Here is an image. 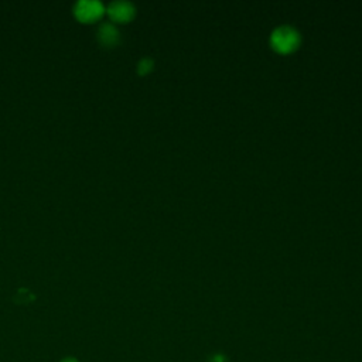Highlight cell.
I'll list each match as a JSON object with an SVG mask.
<instances>
[{
  "instance_id": "obj_1",
  "label": "cell",
  "mask_w": 362,
  "mask_h": 362,
  "mask_svg": "<svg viewBox=\"0 0 362 362\" xmlns=\"http://www.w3.org/2000/svg\"><path fill=\"white\" fill-rule=\"evenodd\" d=\"M300 33L291 25H279L270 34V45L280 54L293 52L300 45Z\"/></svg>"
},
{
  "instance_id": "obj_2",
  "label": "cell",
  "mask_w": 362,
  "mask_h": 362,
  "mask_svg": "<svg viewBox=\"0 0 362 362\" xmlns=\"http://www.w3.org/2000/svg\"><path fill=\"white\" fill-rule=\"evenodd\" d=\"M105 6L99 0H78L74 6L75 16L82 21H92L102 16Z\"/></svg>"
},
{
  "instance_id": "obj_3",
  "label": "cell",
  "mask_w": 362,
  "mask_h": 362,
  "mask_svg": "<svg viewBox=\"0 0 362 362\" xmlns=\"http://www.w3.org/2000/svg\"><path fill=\"white\" fill-rule=\"evenodd\" d=\"M134 6L127 0H115L107 4V13L115 21H127L134 16Z\"/></svg>"
},
{
  "instance_id": "obj_4",
  "label": "cell",
  "mask_w": 362,
  "mask_h": 362,
  "mask_svg": "<svg viewBox=\"0 0 362 362\" xmlns=\"http://www.w3.org/2000/svg\"><path fill=\"white\" fill-rule=\"evenodd\" d=\"M98 37L105 45H115L119 41V31L112 23H102L98 30Z\"/></svg>"
},
{
  "instance_id": "obj_5",
  "label": "cell",
  "mask_w": 362,
  "mask_h": 362,
  "mask_svg": "<svg viewBox=\"0 0 362 362\" xmlns=\"http://www.w3.org/2000/svg\"><path fill=\"white\" fill-rule=\"evenodd\" d=\"M137 68H139V72H141V74H144V72H147V71H150L151 68H153V61L150 59V58H143V59H140L139 61V65H137Z\"/></svg>"
},
{
  "instance_id": "obj_6",
  "label": "cell",
  "mask_w": 362,
  "mask_h": 362,
  "mask_svg": "<svg viewBox=\"0 0 362 362\" xmlns=\"http://www.w3.org/2000/svg\"><path fill=\"white\" fill-rule=\"evenodd\" d=\"M61 362H78L75 358H65V359H62Z\"/></svg>"
}]
</instances>
